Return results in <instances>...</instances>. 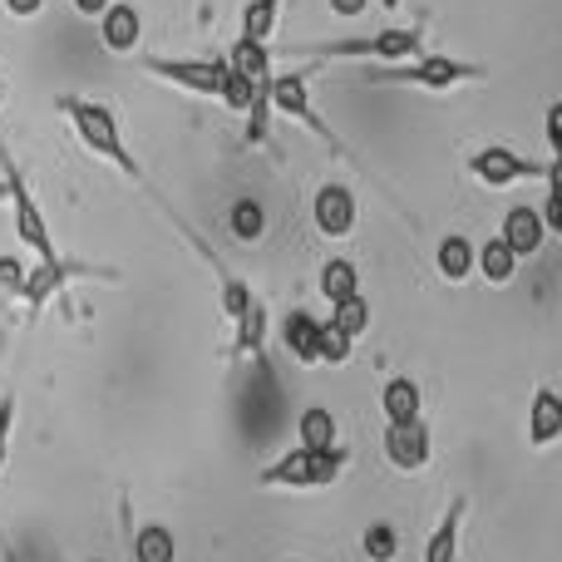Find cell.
Wrapping results in <instances>:
<instances>
[{
    "instance_id": "obj_1",
    "label": "cell",
    "mask_w": 562,
    "mask_h": 562,
    "mask_svg": "<svg viewBox=\"0 0 562 562\" xmlns=\"http://www.w3.org/2000/svg\"><path fill=\"white\" fill-rule=\"evenodd\" d=\"M55 109L75 124L79 144L89 148V154H99L104 164H114L124 178H134V183H144V168H138V158L128 154L124 134H119V119L109 104H99V99H85V94H59Z\"/></svg>"
},
{
    "instance_id": "obj_2",
    "label": "cell",
    "mask_w": 562,
    "mask_h": 562,
    "mask_svg": "<svg viewBox=\"0 0 562 562\" xmlns=\"http://www.w3.org/2000/svg\"><path fill=\"white\" fill-rule=\"evenodd\" d=\"M306 59H380V65H409L425 55V30L419 25H390L375 35H350V40H326V45L296 49Z\"/></svg>"
},
{
    "instance_id": "obj_3",
    "label": "cell",
    "mask_w": 562,
    "mask_h": 562,
    "mask_svg": "<svg viewBox=\"0 0 562 562\" xmlns=\"http://www.w3.org/2000/svg\"><path fill=\"white\" fill-rule=\"evenodd\" d=\"M346 474V449H306L291 445L277 464H267L257 474L262 488H326Z\"/></svg>"
},
{
    "instance_id": "obj_4",
    "label": "cell",
    "mask_w": 562,
    "mask_h": 562,
    "mask_svg": "<svg viewBox=\"0 0 562 562\" xmlns=\"http://www.w3.org/2000/svg\"><path fill=\"white\" fill-rule=\"evenodd\" d=\"M488 69L484 65H469V59H454V55H419L409 65H380L366 75V85H415V89H454V85H469V79H484Z\"/></svg>"
},
{
    "instance_id": "obj_5",
    "label": "cell",
    "mask_w": 562,
    "mask_h": 562,
    "mask_svg": "<svg viewBox=\"0 0 562 562\" xmlns=\"http://www.w3.org/2000/svg\"><path fill=\"white\" fill-rule=\"evenodd\" d=\"M138 65H144L154 79H164V85H178V89H188V94H203V99H223L227 79H233V65H227V59H173V55H144Z\"/></svg>"
},
{
    "instance_id": "obj_6",
    "label": "cell",
    "mask_w": 562,
    "mask_h": 562,
    "mask_svg": "<svg viewBox=\"0 0 562 562\" xmlns=\"http://www.w3.org/2000/svg\"><path fill=\"white\" fill-rule=\"evenodd\" d=\"M0 168H5V183H10V207H15V237L25 243V252H35V262H59L55 252V237H49V223L40 213L35 193L25 188V173L15 168V158L0 154Z\"/></svg>"
},
{
    "instance_id": "obj_7",
    "label": "cell",
    "mask_w": 562,
    "mask_h": 562,
    "mask_svg": "<svg viewBox=\"0 0 562 562\" xmlns=\"http://www.w3.org/2000/svg\"><path fill=\"white\" fill-rule=\"evenodd\" d=\"M543 173H548V164H533V158L514 154L508 144H488V148H479V154H469V178L484 188H518Z\"/></svg>"
},
{
    "instance_id": "obj_8",
    "label": "cell",
    "mask_w": 562,
    "mask_h": 562,
    "mask_svg": "<svg viewBox=\"0 0 562 562\" xmlns=\"http://www.w3.org/2000/svg\"><path fill=\"white\" fill-rule=\"evenodd\" d=\"M75 277H114L109 267H89V262H35L30 267V277H25V291H20V301H25L30 311H40L45 301H55V291L65 286V281H75Z\"/></svg>"
},
{
    "instance_id": "obj_9",
    "label": "cell",
    "mask_w": 562,
    "mask_h": 562,
    "mask_svg": "<svg viewBox=\"0 0 562 562\" xmlns=\"http://www.w3.org/2000/svg\"><path fill=\"white\" fill-rule=\"evenodd\" d=\"M272 109H277V114H286V119H296V124L316 128L321 138H330V128L321 124L316 109H311V69H291V75L272 79ZM330 144H336V138H330Z\"/></svg>"
},
{
    "instance_id": "obj_10",
    "label": "cell",
    "mask_w": 562,
    "mask_h": 562,
    "mask_svg": "<svg viewBox=\"0 0 562 562\" xmlns=\"http://www.w3.org/2000/svg\"><path fill=\"white\" fill-rule=\"evenodd\" d=\"M311 223L321 237H350L356 233V193L346 183H321L311 198Z\"/></svg>"
},
{
    "instance_id": "obj_11",
    "label": "cell",
    "mask_w": 562,
    "mask_h": 562,
    "mask_svg": "<svg viewBox=\"0 0 562 562\" xmlns=\"http://www.w3.org/2000/svg\"><path fill=\"white\" fill-rule=\"evenodd\" d=\"M380 445H385V459L400 469V474H419V469L429 464V425H425V419H409V425H385Z\"/></svg>"
},
{
    "instance_id": "obj_12",
    "label": "cell",
    "mask_w": 562,
    "mask_h": 562,
    "mask_svg": "<svg viewBox=\"0 0 562 562\" xmlns=\"http://www.w3.org/2000/svg\"><path fill=\"white\" fill-rule=\"evenodd\" d=\"M498 237H504V243L518 252V262H524V257H538V252H543L548 223H543V213H538V207L518 203V207H508V213H504V223H498Z\"/></svg>"
},
{
    "instance_id": "obj_13",
    "label": "cell",
    "mask_w": 562,
    "mask_h": 562,
    "mask_svg": "<svg viewBox=\"0 0 562 562\" xmlns=\"http://www.w3.org/2000/svg\"><path fill=\"white\" fill-rule=\"evenodd\" d=\"M281 346H286V356L301 360V366H321V321L301 306L286 311V321H281Z\"/></svg>"
},
{
    "instance_id": "obj_14",
    "label": "cell",
    "mask_w": 562,
    "mask_h": 562,
    "mask_svg": "<svg viewBox=\"0 0 562 562\" xmlns=\"http://www.w3.org/2000/svg\"><path fill=\"white\" fill-rule=\"evenodd\" d=\"M99 35H104V49H114V55H128V49H138V40H144V15H138V5H128V0H114V5L104 10V25H99Z\"/></svg>"
},
{
    "instance_id": "obj_15",
    "label": "cell",
    "mask_w": 562,
    "mask_h": 562,
    "mask_svg": "<svg viewBox=\"0 0 562 562\" xmlns=\"http://www.w3.org/2000/svg\"><path fill=\"white\" fill-rule=\"evenodd\" d=\"M419 409H425L419 380L395 375L380 385V415H385V425H409V419H419Z\"/></svg>"
},
{
    "instance_id": "obj_16",
    "label": "cell",
    "mask_w": 562,
    "mask_h": 562,
    "mask_svg": "<svg viewBox=\"0 0 562 562\" xmlns=\"http://www.w3.org/2000/svg\"><path fill=\"white\" fill-rule=\"evenodd\" d=\"M528 439H533L538 449L562 439V395L553 385H543L533 395V405H528Z\"/></svg>"
},
{
    "instance_id": "obj_17",
    "label": "cell",
    "mask_w": 562,
    "mask_h": 562,
    "mask_svg": "<svg viewBox=\"0 0 562 562\" xmlns=\"http://www.w3.org/2000/svg\"><path fill=\"white\" fill-rule=\"evenodd\" d=\"M435 267H439V277L445 281H469L479 272V247L469 243L464 233H449L445 243L435 247Z\"/></svg>"
},
{
    "instance_id": "obj_18",
    "label": "cell",
    "mask_w": 562,
    "mask_h": 562,
    "mask_svg": "<svg viewBox=\"0 0 562 562\" xmlns=\"http://www.w3.org/2000/svg\"><path fill=\"white\" fill-rule=\"evenodd\" d=\"M227 65H233L237 69V75H247V79H252V85H272V45H257V40H243V35H237L233 40V45H227Z\"/></svg>"
},
{
    "instance_id": "obj_19",
    "label": "cell",
    "mask_w": 562,
    "mask_h": 562,
    "mask_svg": "<svg viewBox=\"0 0 562 562\" xmlns=\"http://www.w3.org/2000/svg\"><path fill=\"white\" fill-rule=\"evenodd\" d=\"M464 514H469L464 498H454V504L445 508V518L435 524V533H429V543H425V562H459V528H464Z\"/></svg>"
},
{
    "instance_id": "obj_20",
    "label": "cell",
    "mask_w": 562,
    "mask_h": 562,
    "mask_svg": "<svg viewBox=\"0 0 562 562\" xmlns=\"http://www.w3.org/2000/svg\"><path fill=\"white\" fill-rule=\"evenodd\" d=\"M296 445L306 449H340V419L326 405H306L296 419Z\"/></svg>"
},
{
    "instance_id": "obj_21",
    "label": "cell",
    "mask_w": 562,
    "mask_h": 562,
    "mask_svg": "<svg viewBox=\"0 0 562 562\" xmlns=\"http://www.w3.org/2000/svg\"><path fill=\"white\" fill-rule=\"evenodd\" d=\"M134 562H178V538L164 524H144L134 528V543H128Z\"/></svg>"
},
{
    "instance_id": "obj_22",
    "label": "cell",
    "mask_w": 562,
    "mask_h": 562,
    "mask_svg": "<svg viewBox=\"0 0 562 562\" xmlns=\"http://www.w3.org/2000/svg\"><path fill=\"white\" fill-rule=\"evenodd\" d=\"M316 286H321V296H326L330 306H340V301L360 296V272H356V262H346V257H330V262L321 267Z\"/></svg>"
},
{
    "instance_id": "obj_23",
    "label": "cell",
    "mask_w": 562,
    "mask_h": 562,
    "mask_svg": "<svg viewBox=\"0 0 562 562\" xmlns=\"http://www.w3.org/2000/svg\"><path fill=\"white\" fill-rule=\"evenodd\" d=\"M479 277L494 281V286H508V281L518 277V252L504 237H488V243L479 247Z\"/></svg>"
},
{
    "instance_id": "obj_24",
    "label": "cell",
    "mask_w": 562,
    "mask_h": 562,
    "mask_svg": "<svg viewBox=\"0 0 562 562\" xmlns=\"http://www.w3.org/2000/svg\"><path fill=\"white\" fill-rule=\"evenodd\" d=\"M227 233H233L237 243H257V237L267 233V207L257 203V198H237V203L227 207Z\"/></svg>"
},
{
    "instance_id": "obj_25",
    "label": "cell",
    "mask_w": 562,
    "mask_h": 562,
    "mask_svg": "<svg viewBox=\"0 0 562 562\" xmlns=\"http://www.w3.org/2000/svg\"><path fill=\"white\" fill-rule=\"evenodd\" d=\"M277 15H281V0H247V10H243V40L272 45Z\"/></svg>"
},
{
    "instance_id": "obj_26",
    "label": "cell",
    "mask_w": 562,
    "mask_h": 562,
    "mask_svg": "<svg viewBox=\"0 0 562 562\" xmlns=\"http://www.w3.org/2000/svg\"><path fill=\"white\" fill-rule=\"evenodd\" d=\"M237 356H257L262 350V340H267V301L257 296L252 306H247V316L237 321Z\"/></svg>"
},
{
    "instance_id": "obj_27",
    "label": "cell",
    "mask_w": 562,
    "mask_h": 562,
    "mask_svg": "<svg viewBox=\"0 0 562 562\" xmlns=\"http://www.w3.org/2000/svg\"><path fill=\"white\" fill-rule=\"evenodd\" d=\"M330 321H336V326L346 330L350 340H360V336L370 330V301H366V296L340 301V306H330Z\"/></svg>"
},
{
    "instance_id": "obj_28",
    "label": "cell",
    "mask_w": 562,
    "mask_h": 562,
    "mask_svg": "<svg viewBox=\"0 0 562 562\" xmlns=\"http://www.w3.org/2000/svg\"><path fill=\"white\" fill-rule=\"evenodd\" d=\"M350 356H356V340L336 321H321V366H346Z\"/></svg>"
},
{
    "instance_id": "obj_29",
    "label": "cell",
    "mask_w": 562,
    "mask_h": 562,
    "mask_svg": "<svg viewBox=\"0 0 562 562\" xmlns=\"http://www.w3.org/2000/svg\"><path fill=\"white\" fill-rule=\"evenodd\" d=\"M360 548H366L370 562H395L400 558V533L390 524H370L366 538H360Z\"/></svg>"
},
{
    "instance_id": "obj_30",
    "label": "cell",
    "mask_w": 562,
    "mask_h": 562,
    "mask_svg": "<svg viewBox=\"0 0 562 562\" xmlns=\"http://www.w3.org/2000/svg\"><path fill=\"white\" fill-rule=\"evenodd\" d=\"M252 301H257V291L247 286L243 277H223V311H227V321H233V326L247 316V306H252Z\"/></svg>"
},
{
    "instance_id": "obj_31",
    "label": "cell",
    "mask_w": 562,
    "mask_h": 562,
    "mask_svg": "<svg viewBox=\"0 0 562 562\" xmlns=\"http://www.w3.org/2000/svg\"><path fill=\"white\" fill-rule=\"evenodd\" d=\"M25 262H15V257H0V291H10V296H20L25 291Z\"/></svg>"
},
{
    "instance_id": "obj_32",
    "label": "cell",
    "mask_w": 562,
    "mask_h": 562,
    "mask_svg": "<svg viewBox=\"0 0 562 562\" xmlns=\"http://www.w3.org/2000/svg\"><path fill=\"white\" fill-rule=\"evenodd\" d=\"M10 419H15V395L0 400V469H5V454H10Z\"/></svg>"
},
{
    "instance_id": "obj_33",
    "label": "cell",
    "mask_w": 562,
    "mask_h": 562,
    "mask_svg": "<svg viewBox=\"0 0 562 562\" xmlns=\"http://www.w3.org/2000/svg\"><path fill=\"white\" fill-rule=\"evenodd\" d=\"M543 134H548V144H553V158H562V104H548Z\"/></svg>"
},
{
    "instance_id": "obj_34",
    "label": "cell",
    "mask_w": 562,
    "mask_h": 562,
    "mask_svg": "<svg viewBox=\"0 0 562 562\" xmlns=\"http://www.w3.org/2000/svg\"><path fill=\"white\" fill-rule=\"evenodd\" d=\"M326 5L336 10L340 20H356V15H366V10H370V0H326Z\"/></svg>"
},
{
    "instance_id": "obj_35",
    "label": "cell",
    "mask_w": 562,
    "mask_h": 562,
    "mask_svg": "<svg viewBox=\"0 0 562 562\" xmlns=\"http://www.w3.org/2000/svg\"><path fill=\"white\" fill-rule=\"evenodd\" d=\"M543 223H548V233L562 237V198H548L543 203Z\"/></svg>"
},
{
    "instance_id": "obj_36",
    "label": "cell",
    "mask_w": 562,
    "mask_h": 562,
    "mask_svg": "<svg viewBox=\"0 0 562 562\" xmlns=\"http://www.w3.org/2000/svg\"><path fill=\"white\" fill-rule=\"evenodd\" d=\"M5 10H10V15H20V20H30V15H40V10H45V0H5Z\"/></svg>"
},
{
    "instance_id": "obj_37",
    "label": "cell",
    "mask_w": 562,
    "mask_h": 562,
    "mask_svg": "<svg viewBox=\"0 0 562 562\" xmlns=\"http://www.w3.org/2000/svg\"><path fill=\"white\" fill-rule=\"evenodd\" d=\"M543 183H548V198H562V158H553V164H548Z\"/></svg>"
},
{
    "instance_id": "obj_38",
    "label": "cell",
    "mask_w": 562,
    "mask_h": 562,
    "mask_svg": "<svg viewBox=\"0 0 562 562\" xmlns=\"http://www.w3.org/2000/svg\"><path fill=\"white\" fill-rule=\"evenodd\" d=\"M69 5H75L79 15H99V20H104V10L114 5V0H69Z\"/></svg>"
},
{
    "instance_id": "obj_39",
    "label": "cell",
    "mask_w": 562,
    "mask_h": 562,
    "mask_svg": "<svg viewBox=\"0 0 562 562\" xmlns=\"http://www.w3.org/2000/svg\"><path fill=\"white\" fill-rule=\"evenodd\" d=\"M5 198H10V183H5V178H0V203H5Z\"/></svg>"
}]
</instances>
